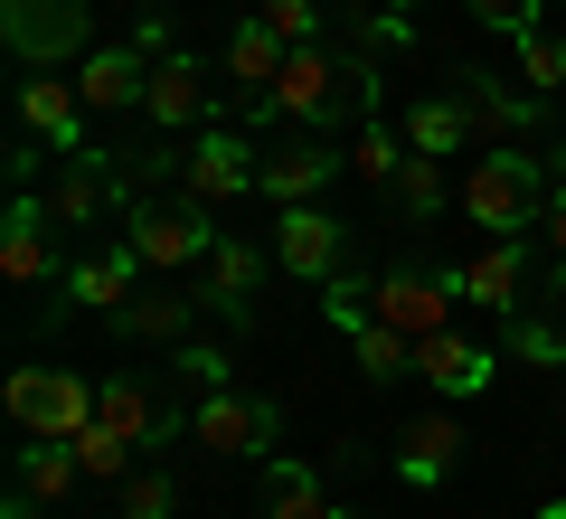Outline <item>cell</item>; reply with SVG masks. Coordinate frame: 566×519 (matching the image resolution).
Masks as SVG:
<instances>
[{
  "instance_id": "1",
  "label": "cell",
  "mask_w": 566,
  "mask_h": 519,
  "mask_svg": "<svg viewBox=\"0 0 566 519\" xmlns=\"http://www.w3.org/2000/svg\"><path fill=\"white\" fill-rule=\"evenodd\" d=\"M368 95H378V76H368V58H340V48L303 39L293 58H283L274 95H264L255 114H264V123H312V133H331V123L368 114Z\"/></svg>"
},
{
  "instance_id": "2",
  "label": "cell",
  "mask_w": 566,
  "mask_h": 519,
  "mask_svg": "<svg viewBox=\"0 0 566 519\" xmlns=\"http://www.w3.org/2000/svg\"><path fill=\"white\" fill-rule=\"evenodd\" d=\"M463 208H472V227H491V237H520V227H538V218H547L538 152H520V142H491V152L472 160V180H463Z\"/></svg>"
},
{
  "instance_id": "3",
  "label": "cell",
  "mask_w": 566,
  "mask_h": 519,
  "mask_svg": "<svg viewBox=\"0 0 566 519\" xmlns=\"http://www.w3.org/2000/svg\"><path fill=\"white\" fill-rule=\"evenodd\" d=\"M10 425L20 435H57L76 444L85 425H95V378H66V369H10Z\"/></svg>"
},
{
  "instance_id": "4",
  "label": "cell",
  "mask_w": 566,
  "mask_h": 519,
  "mask_svg": "<svg viewBox=\"0 0 566 519\" xmlns=\"http://www.w3.org/2000/svg\"><path fill=\"white\" fill-rule=\"evenodd\" d=\"M0 39L20 66H66L95 39V10L85 0H0Z\"/></svg>"
},
{
  "instance_id": "5",
  "label": "cell",
  "mask_w": 566,
  "mask_h": 519,
  "mask_svg": "<svg viewBox=\"0 0 566 519\" xmlns=\"http://www.w3.org/2000/svg\"><path fill=\"white\" fill-rule=\"evenodd\" d=\"M189 435H199L208 454H274L283 444V406L274 397H237V387H208V397L189 406Z\"/></svg>"
},
{
  "instance_id": "6",
  "label": "cell",
  "mask_w": 566,
  "mask_h": 519,
  "mask_svg": "<svg viewBox=\"0 0 566 519\" xmlns=\"http://www.w3.org/2000/svg\"><path fill=\"white\" fill-rule=\"evenodd\" d=\"M123 246L151 274H180V264H208L218 227H208V208H123Z\"/></svg>"
},
{
  "instance_id": "7",
  "label": "cell",
  "mask_w": 566,
  "mask_h": 519,
  "mask_svg": "<svg viewBox=\"0 0 566 519\" xmlns=\"http://www.w3.org/2000/svg\"><path fill=\"white\" fill-rule=\"evenodd\" d=\"M48 227H57V208H48L39 189H20L10 218H0V274L20 283V293H48V283H57V237H48Z\"/></svg>"
},
{
  "instance_id": "8",
  "label": "cell",
  "mask_w": 566,
  "mask_h": 519,
  "mask_svg": "<svg viewBox=\"0 0 566 519\" xmlns=\"http://www.w3.org/2000/svg\"><path fill=\"white\" fill-rule=\"evenodd\" d=\"M255 170H264V152H245V133H227V123H208V133L180 152V180H189V199H199V208L245 199V189H255Z\"/></svg>"
},
{
  "instance_id": "9",
  "label": "cell",
  "mask_w": 566,
  "mask_h": 519,
  "mask_svg": "<svg viewBox=\"0 0 566 519\" xmlns=\"http://www.w3.org/2000/svg\"><path fill=\"white\" fill-rule=\"evenodd\" d=\"M453 104H463L472 142H520L528 123H538L547 95H528V85H501L491 66H453Z\"/></svg>"
},
{
  "instance_id": "10",
  "label": "cell",
  "mask_w": 566,
  "mask_h": 519,
  "mask_svg": "<svg viewBox=\"0 0 566 519\" xmlns=\"http://www.w3.org/2000/svg\"><path fill=\"white\" fill-rule=\"evenodd\" d=\"M20 133L39 142V152H85V95L76 76H57V66H39V76H20Z\"/></svg>"
},
{
  "instance_id": "11",
  "label": "cell",
  "mask_w": 566,
  "mask_h": 519,
  "mask_svg": "<svg viewBox=\"0 0 566 519\" xmlns=\"http://www.w3.org/2000/svg\"><path fill=\"white\" fill-rule=\"evenodd\" d=\"M76 95H85V114H133V104L151 95V48H142V39H123V48H85Z\"/></svg>"
},
{
  "instance_id": "12",
  "label": "cell",
  "mask_w": 566,
  "mask_h": 519,
  "mask_svg": "<svg viewBox=\"0 0 566 519\" xmlns=\"http://www.w3.org/2000/svg\"><path fill=\"white\" fill-rule=\"evenodd\" d=\"M368 293H378L387 331L434 340V331H453V293H463V283H453V274H387V283H368Z\"/></svg>"
},
{
  "instance_id": "13",
  "label": "cell",
  "mask_w": 566,
  "mask_h": 519,
  "mask_svg": "<svg viewBox=\"0 0 566 519\" xmlns=\"http://www.w3.org/2000/svg\"><path fill=\"white\" fill-rule=\"evenodd\" d=\"M48 208H57V227H95L104 208H133V180H114V160H104V152H66Z\"/></svg>"
},
{
  "instance_id": "14",
  "label": "cell",
  "mask_w": 566,
  "mask_h": 519,
  "mask_svg": "<svg viewBox=\"0 0 566 519\" xmlns=\"http://www.w3.org/2000/svg\"><path fill=\"white\" fill-rule=\"evenodd\" d=\"M340 170H349V152H331L322 133H303V142H283V152H264L255 189H264L274 208H303L312 189H322V180H340Z\"/></svg>"
},
{
  "instance_id": "15",
  "label": "cell",
  "mask_w": 566,
  "mask_h": 519,
  "mask_svg": "<svg viewBox=\"0 0 566 519\" xmlns=\"http://www.w3.org/2000/svg\"><path fill=\"white\" fill-rule=\"evenodd\" d=\"M274 264L283 274H303V283H331L340 274V218L331 208H283V227H274Z\"/></svg>"
},
{
  "instance_id": "16",
  "label": "cell",
  "mask_w": 566,
  "mask_h": 519,
  "mask_svg": "<svg viewBox=\"0 0 566 519\" xmlns=\"http://www.w3.org/2000/svg\"><path fill=\"white\" fill-rule=\"evenodd\" d=\"M264 264H274V246H245V237H218L208 246V264H199V302L208 312H227V321H245L255 312V283H264Z\"/></svg>"
},
{
  "instance_id": "17",
  "label": "cell",
  "mask_w": 566,
  "mask_h": 519,
  "mask_svg": "<svg viewBox=\"0 0 566 519\" xmlns=\"http://www.w3.org/2000/svg\"><path fill=\"white\" fill-rule=\"evenodd\" d=\"M416 378H434V397H482L501 378V360L463 331H434V340H416Z\"/></svg>"
},
{
  "instance_id": "18",
  "label": "cell",
  "mask_w": 566,
  "mask_h": 519,
  "mask_svg": "<svg viewBox=\"0 0 566 519\" xmlns=\"http://www.w3.org/2000/svg\"><path fill=\"white\" fill-rule=\"evenodd\" d=\"M142 114L161 123V133H189V123L208 114V66L180 58V48H170V58H151V95H142Z\"/></svg>"
},
{
  "instance_id": "19",
  "label": "cell",
  "mask_w": 566,
  "mask_h": 519,
  "mask_svg": "<svg viewBox=\"0 0 566 519\" xmlns=\"http://www.w3.org/2000/svg\"><path fill=\"white\" fill-rule=\"evenodd\" d=\"M283 58H293V48H283V39H274V29H264V20H237V29H227V85H237V95H245V114H255V104L274 95Z\"/></svg>"
},
{
  "instance_id": "20",
  "label": "cell",
  "mask_w": 566,
  "mask_h": 519,
  "mask_svg": "<svg viewBox=\"0 0 566 519\" xmlns=\"http://www.w3.org/2000/svg\"><path fill=\"white\" fill-rule=\"evenodd\" d=\"M199 312H208L199 293H133V302L114 312V331H123V340H151V350H180Z\"/></svg>"
},
{
  "instance_id": "21",
  "label": "cell",
  "mask_w": 566,
  "mask_h": 519,
  "mask_svg": "<svg viewBox=\"0 0 566 519\" xmlns=\"http://www.w3.org/2000/svg\"><path fill=\"white\" fill-rule=\"evenodd\" d=\"M453 283H463V302H491V312L510 321V312H520V283H528V264H520V237H491V246H482V256H472Z\"/></svg>"
},
{
  "instance_id": "22",
  "label": "cell",
  "mask_w": 566,
  "mask_h": 519,
  "mask_svg": "<svg viewBox=\"0 0 566 519\" xmlns=\"http://www.w3.org/2000/svg\"><path fill=\"white\" fill-rule=\"evenodd\" d=\"M85 481V463H76V444H57V435H29V454H20V500L29 510H57L66 491Z\"/></svg>"
},
{
  "instance_id": "23",
  "label": "cell",
  "mask_w": 566,
  "mask_h": 519,
  "mask_svg": "<svg viewBox=\"0 0 566 519\" xmlns=\"http://www.w3.org/2000/svg\"><path fill=\"white\" fill-rule=\"evenodd\" d=\"M95 416L114 425V435H133V444H161L170 435V406L151 397L142 378H95Z\"/></svg>"
},
{
  "instance_id": "24",
  "label": "cell",
  "mask_w": 566,
  "mask_h": 519,
  "mask_svg": "<svg viewBox=\"0 0 566 519\" xmlns=\"http://www.w3.org/2000/svg\"><path fill=\"white\" fill-rule=\"evenodd\" d=\"M453 463H463V425H453V416H416V425H406V444H397V473L416 481V491H424V481H444Z\"/></svg>"
},
{
  "instance_id": "25",
  "label": "cell",
  "mask_w": 566,
  "mask_h": 519,
  "mask_svg": "<svg viewBox=\"0 0 566 519\" xmlns=\"http://www.w3.org/2000/svg\"><path fill=\"white\" fill-rule=\"evenodd\" d=\"M133 274H151V264H142L133 246H114V256H85L76 274H66V302H95V312H123V302H133Z\"/></svg>"
},
{
  "instance_id": "26",
  "label": "cell",
  "mask_w": 566,
  "mask_h": 519,
  "mask_svg": "<svg viewBox=\"0 0 566 519\" xmlns=\"http://www.w3.org/2000/svg\"><path fill=\"white\" fill-rule=\"evenodd\" d=\"M264 519H340V510H331V491H322L312 463H274V473H264Z\"/></svg>"
},
{
  "instance_id": "27",
  "label": "cell",
  "mask_w": 566,
  "mask_h": 519,
  "mask_svg": "<svg viewBox=\"0 0 566 519\" xmlns=\"http://www.w3.org/2000/svg\"><path fill=\"white\" fill-rule=\"evenodd\" d=\"M406 123H378V114H359V152H349V170H359L368 189H397V170H406Z\"/></svg>"
},
{
  "instance_id": "28",
  "label": "cell",
  "mask_w": 566,
  "mask_h": 519,
  "mask_svg": "<svg viewBox=\"0 0 566 519\" xmlns=\"http://www.w3.org/2000/svg\"><path fill=\"white\" fill-rule=\"evenodd\" d=\"M387 199H397L406 227H434V208H444V160H434V152H406V170H397Z\"/></svg>"
},
{
  "instance_id": "29",
  "label": "cell",
  "mask_w": 566,
  "mask_h": 519,
  "mask_svg": "<svg viewBox=\"0 0 566 519\" xmlns=\"http://www.w3.org/2000/svg\"><path fill=\"white\" fill-rule=\"evenodd\" d=\"M406 142L444 160V152H463V142H472V123H463V104H453V95H424L416 114H406Z\"/></svg>"
},
{
  "instance_id": "30",
  "label": "cell",
  "mask_w": 566,
  "mask_h": 519,
  "mask_svg": "<svg viewBox=\"0 0 566 519\" xmlns=\"http://www.w3.org/2000/svg\"><path fill=\"white\" fill-rule=\"evenodd\" d=\"M133 454H142V444H133V435H114L104 416L76 435V463H85V481H133Z\"/></svg>"
},
{
  "instance_id": "31",
  "label": "cell",
  "mask_w": 566,
  "mask_h": 519,
  "mask_svg": "<svg viewBox=\"0 0 566 519\" xmlns=\"http://www.w3.org/2000/svg\"><path fill=\"white\" fill-rule=\"evenodd\" d=\"M510 48H520V76H528V95H557V85H566V39H557V29H520V39H510Z\"/></svg>"
},
{
  "instance_id": "32",
  "label": "cell",
  "mask_w": 566,
  "mask_h": 519,
  "mask_svg": "<svg viewBox=\"0 0 566 519\" xmlns=\"http://www.w3.org/2000/svg\"><path fill=\"white\" fill-rule=\"evenodd\" d=\"M349 350H359L368 378H406V369H416V340L387 331V321H359V331H349Z\"/></svg>"
},
{
  "instance_id": "33",
  "label": "cell",
  "mask_w": 566,
  "mask_h": 519,
  "mask_svg": "<svg viewBox=\"0 0 566 519\" xmlns=\"http://www.w3.org/2000/svg\"><path fill=\"white\" fill-rule=\"evenodd\" d=\"M322 321H331V331H359V321H378V293H359V283H349V274H331L322 283Z\"/></svg>"
},
{
  "instance_id": "34",
  "label": "cell",
  "mask_w": 566,
  "mask_h": 519,
  "mask_svg": "<svg viewBox=\"0 0 566 519\" xmlns=\"http://www.w3.org/2000/svg\"><path fill=\"white\" fill-rule=\"evenodd\" d=\"M170 510H180V481L170 473H133L123 481V519H170Z\"/></svg>"
},
{
  "instance_id": "35",
  "label": "cell",
  "mask_w": 566,
  "mask_h": 519,
  "mask_svg": "<svg viewBox=\"0 0 566 519\" xmlns=\"http://www.w3.org/2000/svg\"><path fill=\"white\" fill-rule=\"evenodd\" d=\"M255 20H264V29H274V39H283V48H303V39H312V29H322V10H312V0H255Z\"/></svg>"
},
{
  "instance_id": "36",
  "label": "cell",
  "mask_w": 566,
  "mask_h": 519,
  "mask_svg": "<svg viewBox=\"0 0 566 519\" xmlns=\"http://www.w3.org/2000/svg\"><path fill=\"white\" fill-rule=\"evenodd\" d=\"M538 237H547V283L566 293V180L547 189V218H538Z\"/></svg>"
},
{
  "instance_id": "37",
  "label": "cell",
  "mask_w": 566,
  "mask_h": 519,
  "mask_svg": "<svg viewBox=\"0 0 566 519\" xmlns=\"http://www.w3.org/2000/svg\"><path fill=\"white\" fill-rule=\"evenodd\" d=\"M463 10H472L482 29H510V39H520V29H538V10H547V0H463Z\"/></svg>"
},
{
  "instance_id": "38",
  "label": "cell",
  "mask_w": 566,
  "mask_h": 519,
  "mask_svg": "<svg viewBox=\"0 0 566 519\" xmlns=\"http://www.w3.org/2000/svg\"><path fill=\"white\" fill-rule=\"evenodd\" d=\"M180 378L199 387V397H208V387H227V350H208V340H180Z\"/></svg>"
},
{
  "instance_id": "39",
  "label": "cell",
  "mask_w": 566,
  "mask_h": 519,
  "mask_svg": "<svg viewBox=\"0 0 566 519\" xmlns=\"http://www.w3.org/2000/svg\"><path fill=\"white\" fill-rule=\"evenodd\" d=\"M510 340H520V360H566V340L547 331V321H520V331H510Z\"/></svg>"
},
{
  "instance_id": "40",
  "label": "cell",
  "mask_w": 566,
  "mask_h": 519,
  "mask_svg": "<svg viewBox=\"0 0 566 519\" xmlns=\"http://www.w3.org/2000/svg\"><path fill=\"white\" fill-rule=\"evenodd\" d=\"M378 10H387V20H406V10H416V0H378Z\"/></svg>"
},
{
  "instance_id": "41",
  "label": "cell",
  "mask_w": 566,
  "mask_h": 519,
  "mask_svg": "<svg viewBox=\"0 0 566 519\" xmlns=\"http://www.w3.org/2000/svg\"><path fill=\"white\" fill-rule=\"evenodd\" d=\"M538 519H566V500H547V510H538Z\"/></svg>"
}]
</instances>
